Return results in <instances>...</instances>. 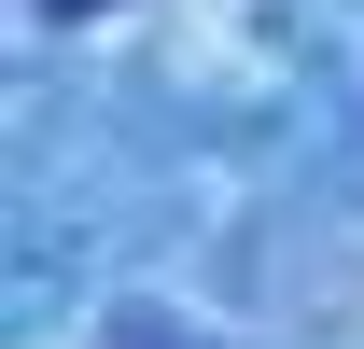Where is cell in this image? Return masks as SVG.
Instances as JSON below:
<instances>
[{
  "mask_svg": "<svg viewBox=\"0 0 364 349\" xmlns=\"http://www.w3.org/2000/svg\"><path fill=\"white\" fill-rule=\"evenodd\" d=\"M43 14H112V0H43Z\"/></svg>",
  "mask_w": 364,
  "mask_h": 349,
  "instance_id": "1",
  "label": "cell"
}]
</instances>
